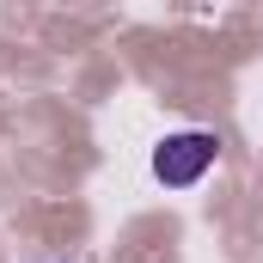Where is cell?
<instances>
[{
  "mask_svg": "<svg viewBox=\"0 0 263 263\" xmlns=\"http://www.w3.org/2000/svg\"><path fill=\"white\" fill-rule=\"evenodd\" d=\"M214 159H220V135L172 129L159 147H153V178H159L165 190H190V184H202V178L214 172Z\"/></svg>",
  "mask_w": 263,
  "mask_h": 263,
  "instance_id": "1",
  "label": "cell"
}]
</instances>
